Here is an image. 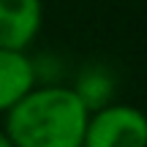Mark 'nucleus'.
<instances>
[{"instance_id": "f257e3e1", "label": "nucleus", "mask_w": 147, "mask_h": 147, "mask_svg": "<svg viewBox=\"0 0 147 147\" xmlns=\"http://www.w3.org/2000/svg\"><path fill=\"white\" fill-rule=\"evenodd\" d=\"M87 115L74 87L33 84L5 112L3 131L14 147H82Z\"/></svg>"}, {"instance_id": "f03ea898", "label": "nucleus", "mask_w": 147, "mask_h": 147, "mask_svg": "<svg viewBox=\"0 0 147 147\" xmlns=\"http://www.w3.org/2000/svg\"><path fill=\"white\" fill-rule=\"evenodd\" d=\"M82 147H147V120L131 104H106L87 115Z\"/></svg>"}, {"instance_id": "7ed1b4c3", "label": "nucleus", "mask_w": 147, "mask_h": 147, "mask_svg": "<svg viewBox=\"0 0 147 147\" xmlns=\"http://www.w3.org/2000/svg\"><path fill=\"white\" fill-rule=\"evenodd\" d=\"M44 25L41 0H0V47L27 49Z\"/></svg>"}, {"instance_id": "20e7f679", "label": "nucleus", "mask_w": 147, "mask_h": 147, "mask_svg": "<svg viewBox=\"0 0 147 147\" xmlns=\"http://www.w3.org/2000/svg\"><path fill=\"white\" fill-rule=\"evenodd\" d=\"M38 71L25 49L0 47V115L11 109L27 90L36 84Z\"/></svg>"}, {"instance_id": "39448f33", "label": "nucleus", "mask_w": 147, "mask_h": 147, "mask_svg": "<svg viewBox=\"0 0 147 147\" xmlns=\"http://www.w3.org/2000/svg\"><path fill=\"white\" fill-rule=\"evenodd\" d=\"M74 93L82 98V104L87 106L90 112L101 109V106H106L112 101V95H115V79H112V74L106 71L104 65H87V68L76 76Z\"/></svg>"}, {"instance_id": "423d86ee", "label": "nucleus", "mask_w": 147, "mask_h": 147, "mask_svg": "<svg viewBox=\"0 0 147 147\" xmlns=\"http://www.w3.org/2000/svg\"><path fill=\"white\" fill-rule=\"evenodd\" d=\"M0 147H14V144H11V139L5 136V131H3V128H0Z\"/></svg>"}]
</instances>
